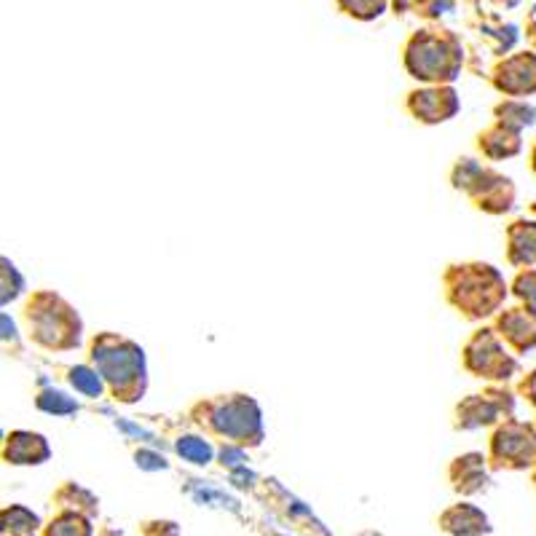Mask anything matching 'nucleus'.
Masks as SVG:
<instances>
[{
    "label": "nucleus",
    "mask_w": 536,
    "mask_h": 536,
    "mask_svg": "<svg viewBox=\"0 0 536 536\" xmlns=\"http://www.w3.org/2000/svg\"><path fill=\"white\" fill-rule=\"evenodd\" d=\"M218 429L228 435H247L250 429H258V411L250 400L231 402L226 411L220 413Z\"/></svg>",
    "instance_id": "nucleus-1"
},
{
    "label": "nucleus",
    "mask_w": 536,
    "mask_h": 536,
    "mask_svg": "<svg viewBox=\"0 0 536 536\" xmlns=\"http://www.w3.org/2000/svg\"><path fill=\"white\" fill-rule=\"evenodd\" d=\"M46 445H43V437L38 435H19L9 437V459H14L17 464H33L38 459H46Z\"/></svg>",
    "instance_id": "nucleus-2"
},
{
    "label": "nucleus",
    "mask_w": 536,
    "mask_h": 536,
    "mask_svg": "<svg viewBox=\"0 0 536 536\" xmlns=\"http://www.w3.org/2000/svg\"><path fill=\"white\" fill-rule=\"evenodd\" d=\"M177 451L183 453L188 461H193V464H207L212 456L210 445L199 440V437H183V440L177 443Z\"/></svg>",
    "instance_id": "nucleus-3"
},
{
    "label": "nucleus",
    "mask_w": 536,
    "mask_h": 536,
    "mask_svg": "<svg viewBox=\"0 0 536 536\" xmlns=\"http://www.w3.org/2000/svg\"><path fill=\"white\" fill-rule=\"evenodd\" d=\"M38 405H41L43 411H51V413H73L76 411V402L67 400L65 394L59 392H46L38 400Z\"/></svg>",
    "instance_id": "nucleus-4"
},
{
    "label": "nucleus",
    "mask_w": 536,
    "mask_h": 536,
    "mask_svg": "<svg viewBox=\"0 0 536 536\" xmlns=\"http://www.w3.org/2000/svg\"><path fill=\"white\" fill-rule=\"evenodd\" d=\"M70 381H73V386H78L81 392L86 394H100L102 384H100V376L97 373H92L89 368H76L73 370V376H70Z\"/></svg>",
    "instance_id": "nucleus-5"
},
{
    "label": "nucleus",
    "mask_w": 536,
    "mask_h": 536,
    "mask_svg": "<svg viewBox=\"0 0 536 536\" xmlns=\"http://www.w3.org/2000/svg\"><path fill=\"white\" fill-rule=\"evenodd\" d=\"M49 536H89V528L76 518H62L57 526L51 528Z\"/></svg>",
    "instance_id": "nucleus-6"
},
{
    "label": "nucleus",
    "mask_w": 536,
    "mask_h": 536,
    "mask_svg": "<svg viewBox=\"0 0 536 536\" xmlns=\"http://www.w3.org/2000/svg\"><path fill=\"white\" fill-rule=\"evenodd\" d=\"M137 459H143L140 461L143 467H164V461H159V456H151V453H140Z\"/></svg>",
    "instance_id": "nucleus-7"
}]
</instances>
